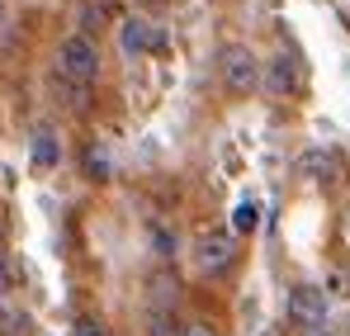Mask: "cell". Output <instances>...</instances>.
Instances as JSON below:
<instances>
[{"mask_svg": "<svg viewBox=\"0 0 350 336\" xmlns=\"http://www.w3.org/2000/svg\"><path fill=\"white\" fill-rule=\"evenodd\" d=\"M194 261H199L204 275H223V270L237 261V232H228V227H208V232L194 242Z\"/></svg>", "mask_w": 350, "mask_h": 336, "instance_id": "cell-3", "label": "cell"}, {"mask_svg": "<svg viewBox=\"0 0 350 336\" xmlns=\"http://www.w3.org/2000/svg\"><path fill=\"white\" fill-rule=\"evenodd\" d=\"M33 161L38 166H57V133L53 128H38L33 133Z\"/></svg>", "mask_w": 350, "mask_h": 336, "instance_id": "cell-8", "label": "cell"}, {"mask_svg": "<svg viewBox=\"0 0 350 336\" xmlns=\"http://www.w3.org/2000/svg\"><path fill=\"white\" fill-rule=\"evenodd\" d=\"M147 237L157 242V251H161V256H171V251H175V237H171V232H166L161 223H157V227H147Z\"/></svg>", "mask_w": 350, "mask_h": 336, "instance_id": "cell-11", "label": "cell"}, {"mask_svg": "<svg viewBox=\"0 0 350 336\" xmlns=\"http://www.w3.org/2000/svg\"><path fill=\"white\" fill-rule=\"evenodd\" d=\"M289 318L298 322V327L317 332V327L327 322V294L312 289V284H293L289 289Z\"/></svg>", "mask_w": 350, "mask_h": 336, "instance_id": "cell-4", "label": "cell"}, {"mask_svg": "<svg viewBox=\"0 0 350 336\" xmlns=\"http://www.w3.org/2000/svg\"><path fill=\"white\" fill-rule=\"evenodd\" d=\"M123 48L128 53H157V48H166V34L147 19H128L123 24Z\"/></svg>", "mask_w": 350, "mask_h": 336, "instance_id": "cell-5", "label": "cell"}, {"mask_svg": "<svg viewBox=\"0 0 350 336\" xmlns=\"http://www.w3.org/2000/svg\"><path fill=\"white\" fill-rule=\"evenodd\" d=\"M298 170L312 175V180H336V175H341V157L327 152V147H312V152L298 157Z\"/></svg>", "mask_w": 350, "mask_h": 336, "instance_id": "cell-6", "label": "cell"}, {"mask_svg": "<svg viewBox=\"0 0 350 336\" xmlns=\"http://www.w3.org/2000/svg\"><path fill=\"white\" fill-rule=\"evenodd\" d=\"M0 14H5V5H0Z\"/></svg>", "mask_w": 350, "mask_h": 336, "instance_id": "cell-18", "label": "cell"}, {"mask_svg": "<svg viewBox=\"0 0 350 336\" xmlns=\"http://www.w3.org/2000/svg\"><path fill=\"white\" fill-rule=\"evenodd\" d=\"M85 166H90L95 180H109V161H105V152H90V157H85Z\"/></svg>", "mask_w": 350, "mask_h": 336, "instance_id": "cell-12", "label": "cell"}, {"mask_svg": "<svg viewBox=\"0 0 350 336\" xmlns=\"http://www.w3.org/2000/svg\"><path fill=\"white\" fill-rule=\"evenodd\" d=\"M256 227V204L246 199V204H237V214H232V232L241 237V232H251Z\"/></svg>", "mask_w": 350, "mask_h": 336, "instance_id": "cell-10", "label": "cell"}, {"mask_svg": "<svg viewBox=\"0 0 350 336\" xmlns=\"http://www.w3.org/2000/svg\"><path fill=\"white\" fill-rule=\"evenodd\" d=\"M175 336H218V332H213L208 322H189V327H180Z\"/></svg>", "mask_w": 350, "mask_h": 336, "instance_id": "cell-14", "label": "cell"}, {"mask_svg": "<svg viewBox=\"0 0 350 336\" xmlns=\"http://www.w3.org/2000/svg\"><path fill=\"white\" fill-rule=\"evenodd\" d=\"M100 71V53L85 34H66L57 43V57H53V81L62 86H90Z\"/></svg>", "mask_w": 350, "mask_h": 336, "instance_id": "cell-1", "label": "cell"}, {"mask_svg": "<svg viewBox=\"0 0 350 336\" xmlns=\"http://www.w3.org/2000/svg\"><path fill=\"white\" fill-rule=\"evenodd\" d=\"M142 332L147 336H175V318L166 313V308H152V313L142 318Z\"/></svg>", "mask_w": 350, "mask_h": 336, "instance_id": "cell-9", "label": "cell"}, {"mask_svg": "<svg viewBox=\"0 0 350 336\" xmlns=\"http://www.w3.org/2000/svg\"><path fill=\"white\" fill-rule=\"evenodd\" d=\"M100 19H105V14H100V10H95V5H90V10H85V38H90V34H95V29H100Z\"/></svg>", "mask_w": 350, "mask_h": 336, "instance_id": "cell-15", "label": "cell"}, {"mask_svg": "<svg viewBox=\"0 0 350 336\" xmlns=\"http://www.w3.org/2000/svg\"><path fill=\"white\" fill-rule=\"evenodd\" d=\"M308 336H327V332H308Z\"/></svg>", "mask_w": 350, "mask_h": 336, "instance_id": "cell-17", "label": "cell"}, {"mask_svg": "<svg viewBox=\"0 0 350 336\" xmlns=\"http://www.w3.org/2000/svg\"><path fill=\"white\" fill-rule=\"evenodd\" d=\"M10 284H14V270H10V266H5V261H0V294H5V289H10Z\"/></svg>", "mask_w": 350, "mask_h": 336, "instance_id": "cell-16", "label": "cell"}, {"mask_svg": "<svg viewBox=\"0 0 350 336\" xmlns=\"http://www.w3.org/2000/svg\"><path fill=\"white\" fill-rule=\"evenodd\" d=\"M76 336H105V327L95 318H76Z\"/></svg>", "mask_w": 350, "mask_h": 336, "instance_id": "cell-13", "label": "cell"}, {"mask_svg": "<svg viewBox=\"0 0 350 336\" xmlns=\"http://www.w3.org/2000/svg\"><path fill=\"white\" fill-rule=\"evenodd\" d=\"M218 71H223V86H228L232 95H251V90L260 86V62H256V53H251V48H241V43L223 48Z\"/></svg>", "mask_w": 350, "mask_h": 336, "instance_id": "cell-2", "label": "cell"}, {"mask_svg": "<svg viewBox=\"0 0 350 336\" xmlns=\"http://www.w3.org/2000/svg\"><path fill=\"white\" fill-rule=\"evenodd\" d=\"M265 90H270V95H293V90H298V66H293L289 57L265 62Z\"/></svg>", "mask_w": 350, "mask_h": 336, "instance_id": "cell-7", "label": "cell"}]
</instances>
